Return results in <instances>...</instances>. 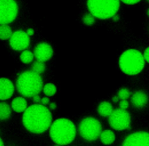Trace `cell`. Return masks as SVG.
<instances>
[{
	"instance_id": "cell-28",
	"label": "cell",
	"mask_w": 149,
	"mask_h": 146,
	"mask_svg": "<svg viewBox=\"0 0 149 146\" xmlns=\"http://www.w3.org/2000/svg\"><path fill=\"white\" fill-rule=\"evenodd\" d=\"M32 98H33V102H34V104H40L41 98L40 97V96L38 94L33 96V97H32Z\"/></svg>"
},
{
	"instance_id": "cell-7",
	"label": "cell",
	"mask_w": 149,
	"mask_h": 146,
	"mask_svg": "<svg viewBox=\"0 0 149 146\" xmlns=\"http://www.w3.org/2000/svg\"><path fill=\"white\" fill-rule=\"evenodd\" d=\"M131 122L129 113L124 109L118 108L114 109L108 117L110 126L116 130H123L129 129Z\"/></svg>"
},
{
	"instance_id": "cell-3",
	"label": "cell",
	"mask_w": 149,
	"mask_h": 146,
	"mask_svg": "<svg viewBox=\"0 0 149 146\" xmlns=\"http://www.w3.org/2000/svg\"><path fill=\"white\" fill-rule=\"evenodd\" d=\"M16 86L17 91L23 97L32 98L42 90L43 81L40 74L27 70L18 76Z\"/></svg>"
},
{
	"instance_id": "cell-9",
	"label": "cell",
	"mask_w": 149,
	"mask_h": 146,
	"mask_svg": "<svg viewBox=\"0 0 149 146\" xmlns=\"http://www.w3.org/2000/svg\"><path fill=\"white\" fill-rule=\"evenodd\" d=\"M9 44L15 51L25 50L30 44L29 36L23 30L16 31L9 39Z\"/></svg>"
},
{
	"instance_id": "cell-10",
	"label": "cell",
	"mask_w": 149,
	"mask_h": 146,
	"mask_svg": "<svg viewBox=\"0 0 149 146\" xmlns=\"http://www.w3.org/2000/svg\"><path fill=\"white\" fill-rule=\"evenodd\" d=\"M122 146H149V133L137 131L127 136Z\"/></svg>"
},
{
	"instance_id": "cell-23",
	"label": "cell",
	"mask_w": 149,
	"mask_h": 146,
	"mask_svg": "<svg viewBox=\"0 0 149 146\" xmlns=\"http://www.w3.org/2000/svg\"><path fill=\"white\" fill-rule=\"evenodd\" d=\"M83 22L87 26H91L95 23V17L90 13L84 15L82 19Z\"/></svg>"
},
{
	"instance_id": "cell-24",
	"label": "cell",
	"mask_w": 149,
	"mask_h": 146,
	"mask_svg": "<svg viewBox=\"0 0 149 146\" xmlns=\"http://www.w3.org/2000/svg\"><path fill=\"white\" fill-rule=\"evenodd\" d=\"M119 108L122 109L126 110V109L128 108L129 104L127 100L124 99V100H120V101L119 102Z\"/></svg>"
},
{
	"instance_id": "cell-21",
	"label": "cell",
	"mask_w": 149,
	"mask_h": 146,
	"mask_svg": "<svg viewBox=\"0 0 149 146\" xmlns=\"http://www.w3.org/2000/svg\"><path fill=\"white\" fill-rule=\"evenodd\" d=\"M45 69V65L44 62L36 60L31 66V70L38 74L43 73Z\"/></svg>"
},
{
	"instance_id": "cell-15",
	"label": "cell",
	"mask_w": 149,
	"mask_h": 146,
	"mask_svg": "<svg viewBox=\"0 0 149 146\" xmlns=\"http://www.w3.org/2000/svg\"><path fill=\"white\" fill-rule=\"evenodd\" d=\"M113 111V109L111 104L108 101L101 102L97 108L98 113L103 117H109Z\"/></svg>"
},
{
	"instance_id": "cell-31",
	"label": "cell",
	"mask_w": 149,
	"mask_h": 146,
	"mask_svg": "<svg viewBox=\"0 0 149 146\" xmlns=\"http://www.w3.org/2000/svg\"><path fill=\"white\" fill-rule=\"evenodd\" d=\"M112 20H113L114 22H118V21L119 20L120 17H119V16L116 13V15H115L112 17Z\"/></svg>"
},
{
	"instance_id": "cell-18",
	"label": "cell",
	"mask_w": 149,
	"mask_h": 146,
	"mask_svg": "<svg viewBox=\"0 0 149 146\" xmlns=\"http://www.w3.org/2000/svg\"><path fill=\"white\" fill-rule=\"evenodd\" d=\"M13 33L11 28L8 24L0 25V39L6 40L10 39Z\"/></svg>"
},
{
	"instance_id": "cell-34",
	"label": "cell",
	"mask_w": 149,
	"mask_h": 146,
	"mask_svg": "<svg viewBox=\"0 0 149 146\" xmlns=\"http://www.w3.org/2000/svg\"><path fill=\"white\" fill-rule=\"evenodd\" d=\"M147 15L149 17V8L147 10Z\"/></svg>"
},
{
	"instance_id": "cell-5",
	"label": "cell",
	"mask_w": 149,
	"mask_h": 146,
	"mask_svg": "<svg viewBox=\"0 0 149 146\" xmlns=\"http://www.w3.org/2000/svg\"><path fill=\"white\" fill-rule=\"evenodd\" d=\"M120 0H87V6L90 13L100 19L112 18L120 8Z\"/></svg>"
},
{
	"instance_id": "cell-25",
	"label": "cell",
	"mask_w": 149,
	"mask_h": 146,
	"mask_svg": "<svg viewBox=\"0 0 149 146\" xmlns=\"http://www.w3.org/2000/svg\"><path fill=\"white\" fill-rule=\"evenodd\" d=\"M143 55L145 62L149 63V47L146 48L143 54Z\"/></svg>"
},
{
	"instance_id": "cell-8",
	"label": "cell",
	"mask_w": 149,
	"mask_h": 146,
	"mask_svg": "<svg viewBox=\"0 0 149 146\" xmlns=\"http://www.w3.org/2000/svg\"><path fill=\"white\" fill-rule=\"evenodd\" d=\"M18 13V5L15 0H0V25L12 23Z\"/></svg>"
},
{
	"instance_id": "cell-6",
	"label": "cell",
	"mask_w": 149,
	"mask_h": 146,
	"mask_svg": "<svg viewBox=\"0 0 149 146\" xmlns=\"http://www.w3.org/2000/svg\"><path fill=\"white\" fill-rule=\"evenodd\" d=\"M80 136L85 140L93 141L100 137L102 132V126L98 120L93 117L83 119L78 126Z\"/></svg>"
},
{
	"instance_id": "cell-12",
	"label": "cell",
	"mask_w": 149,
	"mask_h": 146,
	"mask_svg": "<svg viewBox=\"0 0 149 146\" xmlns=\"http://www.w3.org/2000/svg\"><path fill=\"white\" fill-rule=\"evenodd\" d=\"M14 91V85L9 79L0 78V101H5L10 98Z\"/></svg>"
},
{
	"instance_id": "cell-36",
	"label": "cell",
	"mask_w": 149,
	"mask_h": 146,
	"mask_svg": "<svg viewBox=\"0 0 149 146\" xmlns=\"http://www.w3.org/2000/svg\"><path fill=\"white\" fill-rule=\"evenodd\" d=\"M146 1H147V2H148L149 3V0H146Z\"/></svg>"
},
{
	"instance_id": "cell-32",
	"label": "cell",
	"mask_w": 149,
	"mask_h": 146,
	"mask_svg": "<svg viewBox=\"0 0 149 146\" xmlns=\"http://www.w3.org/2000/svg\"><path fill=\"white\" fill-rule=\"evenodd\" d=\"M112 101H113V102H117L119 100V97H118V95H115V96H113V97H112Z\"/></svg>"
},
{
	"instance_id": "cell-30",
	"label": "cell",
	"mask_w": 149,
	"mask_h": 146,
	"mask_svg": "<svg viewBox=\"0 0 149 146\" xmlns=\"http://www.w3.org/2000/svg\"><path fill=\"white\" fill-rule=\"evenodd\" d=\"M26 33L29 36H31L34 34V31L33 29H29L27 31H26Z\"/></svg>"
},
{
	"instance_id": "cell-16",
	"label": "cell",
	"mask_w": 149,
	"mask_h": 146,
	"mask_svg": "<svg viewBox=\"0 0 149 146\" xmlns=\"http://www.w3.org/2000/svg\"><path fill=\"white\" fill-rule=\"evenodd\" d=\"M100 138L102 143L105 145L112 144L115 140V135L111 130H105L100 134Z\"/></svg>"
},
{
	"instance_id": "cell-13",
	"label": "cell",
	"mask_w": 149,
	"mask_h": 146,
	"mask_svg": "<svg viewBox=\"0 0 149 146\" xmlns=\"http://www.w3.org/2000/svg\"><path fill=\"white\" fill-rule=\"evenodd\" d=\"M148 96L143 91H137L134 92L131 97L132 105L137 108H143L148 102Z\"/></svg>"
},
{
	"instance_id": "cell-4",
	"label": "cell",
	"mask_w": 149,
	"mask_h": 146,
	"mask_svg": "<svg viewBox=\"0 0 149 146\" xmlns=\"http://www.w3.org/2000/svg\"><path fill=\"white\" fill-rule=\"evenodd\" d=\"M145 62L141 52L135 49H129L120 55L119 59V66L125 74L134 76L143 70Z\"/></svg>"
},
{
	"instance_id": "cell-2",
	"label": "cell",
	"mask_w": 149,
	"mask_h": 146,
	"mask_svg": "<svg viewBox=\"0 0 149 146\" xmlns=\"http://www.w3.org/2000/svg\"><path fill=\"white\" fill-rule=\"evenodd\" d=\"M76 133L74 123L65 117L55 119L49 129V134L52 141L62 146L72 143L75 139Z\"/></svg>"
},
{
	"instance_id": "cell-1",
	"label": "cell",
	"mask_w": 149,
	"mask_h": 146,
	"mask_svg": "<svg viewBox=\"0 0 149 146\" xmlns=\"http://www.w3.org/2000/svg\"><path fill=\"white\" fill-rule=\"evenodd\" d=\"M52 115L49 109L40 104L29 106L23 113L22 123L29 132L40 134L47 131L52 123Z\"/></svg>"
},
{
	"instance_id": "cell-22",
	"label": "cell",
	"mask_w": 149,
	"mask_h": 146,
	"mask_svg": "<svg viewBox=\"0 0 149 146\" xmlns=\"http://www.w3.org/2000/svg\"><path fill=\"white\" fill-rule=\"evenodd\" d=\"M131 95L130 91L126 88H120L118 92V97H119V99L124 100L127 99Z\"/></svg>"
},
{
	"instance_id": "cell-17",
	"label": "cell",
	"mask_w": 149,
	"mask_h": 146,
	"mask_svg": "<svg viewBox=\"0 0 149 146\" xmlns=\"http://www.w3.org/2000/svg\"><path fill=\"white\" fill-rule=\"evenodd\" d=\"M10 105L5 102H0V121L8 119L12 114Z\"/></svg>"
},
{
	"instance_id": "cell-29",
	"label": "cell",
	"mask_w": 149,
	"mask_h": 146,
	"mask_svg": "<svg viewBox=\"0 0 149 146\" xmlns=\"http://www.w3.org/2000/svg\"><path fill=\"white\" fill-rule=\"evenodd\" d=\"M49 107L48 108L49 109V110H55L56 109V108H57V105L56 104L55 102H50L48 105Z\"/></svg>"
},
{
	"instance_id": "cell-14",
	"label": "cell",
	"mask_w": 149,
	"mask_h": 146,
	"mask_svg": "<svg viewBox=\"0 0 149 146\" xmlns=\"http://www.w3.org/2000/svg\"><path fill=\"white\" fill-rule=\"evenodd\" d=\"M10 106L16 113H23L27 108V102L24 97H17L13 99Z\"/></svg>"
},
{
	"instance_id": "cell-26",
	"label": "cell",
	"mask_w": 149,
	"mask_h": 146,
	"mask_svg": "<svg viewBox=\"0 0 149 146\" xmlns=\"http://www.w3.org/2000/svg\"><path fill=\"white\" fill-rule=\"evenodd\" d=\"M141 0H120L122 2L126 5H134L139 2Z\"/></svg>"
},
{
	"instance_id": "cell-27",
	"label": "cell",
	"mask_w": 149,
	"mask_h": 146,
	"mask_svg": "<svg viewBox=\"0 0 149 146\" xmlns=\"http://www.w3.org/2000/svg\"><path fill=\"white\" fill-rule=\"evenodd\" d=\"M49 103H50V101H49V99L48 97H47V96H46V97H45L41 98L40 104L43 105L47 106V105H49Z\"/></svg>"
},
{
	"instance_id": "cell-33",
	"label": "cell",
	"mask_w": 149,
	"mask_h": 146,
	"mask_svg": "<svg viewBox=\"0 0 149 146\" xmlns=\"http://www.w3.org/2000/svg\"><path fill=\"white\" fill-rule=\"evenodd\" d=\"M0 146H5L3 141L1 137H0Z\"/></svg>"
},
{
	"instance_id": "cell-20",
	"label": "cell",
	"mask_w": 149,
	"mask_h": 146,
	"mask_svg": "<svg viewBox=\"0 0 149 146\" xmlns=\"http://www.w3.org/2000/svg\"><path fill=\"white\" fill-rule=\"evenodd\" d=\"M42 91L47 97H52L56 92V87L52 83H47L42 88Z\"/></svg>"
},
{
	"instance_id": "cell-35",
	"label": "cell",
	"mask_w": 149,
	"mask_h": 146,
	"mask_svg": "<svg viewBox=\"0 0 149 146\" xmlns=\"http://www.w3.org/2000/svg\"><path fill=\"white\" fill-rule=\"evenodd\" d=\"M54 146H62V145H58V144H55Z\"/></svg>"
},
{
	"instance_id": "cell-11",
	"label": "cell",
	"mask_w": 149,
	"mask_h": 146,
	"mask_svg": "<svg viewBox=\"0 0 149 146\" xmlns=\"http://www.w3.org/2000/svg\"><path fill=\"white\" fill-rule=\"evenodd\" d=\"M33 54L37 60L45 62L52 56L53 49L49 44L41 42L36 45Z\"/></svg>"
},
{
	"instance_id": "cell-19",
	"label": "cell",
	"mask_w": 149,
	"mask_h": 146,
	"mask_svg": "<svg viewBox=\"0 0 149 146\" xmlns=\"http://www.w3.org/2000/svg\"><path fill=\"white\" fill-rule=\"evenodd\" d=\"M34 58V54L29 50H24L20 55V60L25 64H28L31 62Z\"/></svg>"
}]
</instances>
